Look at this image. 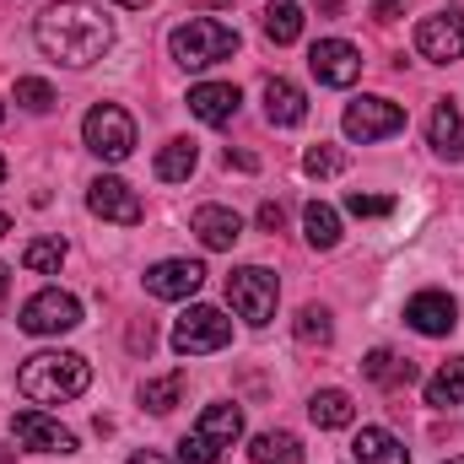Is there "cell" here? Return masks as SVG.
I'll list each match as a JSON object with an SVG mask.
<instances>
[{
  "label": "cell",
  "mask_w": 464,
  "mask_h": 464,
  "mask_svg": "<svg viewBox=\"0 0 464 464\" xmlns=\"http://www.w3.org/2000/svg\"><path fill=\"white\" fill-rule=\"evenodd\" d=\"M33 38H38V49H44L49 60L82 71V65H98V60L109 54L114 22H109L98 5H87V0H54V5L38 11Z\"/></svg>",
  "instance_id": "6da1fadb"
},
{
  "label": "cell",
  "mask_w": 464,
  "mask_h": 464,
  "mask_svg": "<svg viewBox=\"0 0 464 464\" xmlns=\"http://www.w3.org/2000/svg\"><path fill=\"white\" fill-rule=\"evenodd\" d=\"M87 383H92V362L76 351H38L16 367V389L33 405H65V400L87 394Z\"/></svg>",
  "instance_id": "7a4b0ae2"
},
{
  "label": "cell",
  "mask_w": 464,
  "mask_h": 464,
  "mask_svg": "<svg viewBox=\"0 0 464 464\" xmlns=\"http://www.w3.org/2000/svg\"><path fill=\"white\" fill-rule=\"evenodd\" d=\"M168 49L184 71H206V65H222L237 54V27L217 22V16H189L168 33Z\"/></svg>",
  "instance_id": "3957f363"
},
{
  "label": "cell",
  "mask_w": 464,
  "mask_h": 464,
  "mask_svg": "<svg viewBox=\"0 0 464 464\" xmlns=\"http://www.w3.org/2000/svg\"><path fill=\"white\" fill-rule=\"evenodd\" d=\"M237 438H243V411L227 405V400L222 405H206L200 421H195V432L179 443V464H217Z\"/></svg>",
  "instance_id": "277c9868"
},
{
  "label": "cell",
  "mask_w": 464,
  "mask_h": 464,
  "mask_svg": "<svg viewBox=\"0 0 464 464\" xmlns=\"http://www.w3.org/2000/svg\"><path fill=\"white\" fill-rule=\"evenodd\" d=\"M276 297H281V281H276V270H265V265H243V270L227 276L232 314H237L243 324H254V330L276 319Z\"/></svg>",
  "instance_id": "5b68a950"
},
{
  "label": "cell",
  "mask_w": 464,
  "mask_h": 464,
  "mask_svg": "<svg viewBox=\"0 0 464 464\" xmlns=\"http://www.w3.org/2000/svg\"><path fill=\"white\" fill-rule=\"evenodd\" d=\"M82 140H87L92 157H103V162H124V157L135 151V119L124 114L119 103H98L92 114L82 119Z\"/></svg>",
  "instance_id": "8992f818"
},
{
  "label": "cell",
  "mask_w": 464,
  "mask_h": 464,
  "mask_svg": "<svg viewBox=\"0 0 464 464\" xmlns=\"http://www.w3.org/2000/svg\"><path fill=\"white\" fill-rule=\"evenodd\" d=\"M232 341V319L222 308H189L179 324H173V351L179 356H211Z\"/></svg>",
  "instance_id": "52a82bcc"
},
{
  "label": "cell",
  "mask_w": 464,
  "mask_h": 464,
  "mask_svg": "<svg viewBox=\"0 0 464 464\" xmlns=\"http://www.w3.org/2000/svg\"><path fill=\"white\" fill-rule=\"evenodd\" d=\"M16 324H22L27 335H65V330L82 324V303H76L71 292L49 286V292H38V297L22 303V319H16Z\"/></svg>",
  "instance_id": "ba28073f"
},
{
  "label": "cell",
  "mask_w": 464,
  "mask_h": 464,
  "mask_svg": "<svg viewBox=\"0 0 464 464\" xmlns=\"http://www.w3.org/2000/svg\"><path fill=\"white\" fill-rule=\"evenodd\" d=\"M416 54L432 65H454L464 60V16L459 11H438L416 22Z\"/></svg>",
  "instance_id": "9c48e42d"
},
{
  "label": "cell",
  "mask_w": 464,
  "mask_h": 464,
  "mask_svg": "<svg viewBox=\"0 0 464 464\" xmlns=\"http://www.w3.org/2000/svg\"><path fill=\"white\" fill-rule=\"evenodd\" d=\"M341 124H346L351 140L372 146V140H389V135H400V130H405V109H400V103H389V98H356Z\"/></svg>",
  "instance_id": "30bf717a"
},
{
  "label": "cell",
  "mask_w": 464,
  "mask_h": 464,
  "mask_svg": "<svg viewBox=\"0 0 464 464\" xmlns=\"http://www.w3.org/2000/svg\"><path fill=\"white\" fill-rule=\"evenodd\" d=\"M11 438L33 454H76V432H65L54 416L44 411H16L11 416Z\"/></svg>",
  "instance_id": "8fae6325"
},
{
  "label": "cell",
  "mask_w": 464,
  "mask_h": 464,
  "mask_svg": "<svg viewBox=\"0 0 464 464\" xmlns=\"http://www.w3.org/2000/svg\"><path fill=\"white\" fill-rule=\"evenodd\" d=\"M308 71L324 87H351L362 76V54H356V44H346V38H319L308 49Z\"/></svg>",
  "instance_id": "7c38bea8"
},
{
  "label": "cell",
  "mask_w": 464,
  "mask_h": 464,
  "mask_svg": "<svg viewBox=\"0 0 464 464\" xmlns=\"http://www.w3.org/2000/svg\"><path fill=\"white\" fill-rule=\"evenodd\" d=\"M87 206H92V217H103V222H119V227H135V222L146 217L140 195H135L124 179H98V184L87 189Z\"/></svg>",
  "instance_id": "4fadbf2b"
},
{
  "label": "cell",
  "mask_w": 464,
  "mask_h": 464,
  "mask_svg": "<svg viewBox=\"0 0 464 464\" xmlns=\"http://www.w3.org/2000/svg\"><path fill=\"white\" fill-rule=\"evenodd\" d=\"M200 286H206V270H200L195 259H162V265L146 270V292H151V297H168V303H184V297H195Z\"/></svg>",
  "instance_id": "5bb4252c"
},
{
  "label": "cell",
  "mask_w": 464,
  "mask_h": 464,
  "mask_svg": "<svg viewBox=\"0 0 464 464\" xmlns=\"http://www.w3.org/2000/svg\"><path fill=\"white\" fill-rule=\"evenodd\" d=\"M405 324L416 330V335H449L454 324H459V303L449 297V292H416L411 303H405Z\"/></svg>",
  "instance_id": "9a60e30c"
},
{
  "label": "cell",
  "mask_w": 464,
  "mask_h": 464,
  "mask_svg": "<svg viewBox=\"0 0 464 464\" xmlns=\"http://www.w3.org/2000/svg\"><path fill=\"white\" fill-rule=\"evenodd\" d=\"M237 103H243V92L232 82H200V87H189V114L200 119V124H227L237 114Z\"/></svg>",
  "instance_id": "2e32d148"
},
{
  "label": "cell",
  "mask_w": 464,
  "mask_h": 464,
  "mask_svg": "<svg viewBox=\"0 0 464 464\" xmlns=\"http://www.w3.org/2000/svg\"><path fill=\"white\" fill-rule=\"evenodd\" d=\"M265 119H270L276 130L303 124V119H308V98H303V87L286 82V76H270V82H265Z\"/></svg>",
  "instance_id": "e0dca14e"
},
{
  "label": "cell",
  "mask_w": 464,
  "mask_h": 464,
  "mask_svg": "<svg viewBox=\"0 0 464 464\" xmlns=\"http://www.w3.org/2000/svg\"><path fill=\"white\" fill-rule=\"evenodd\" d=\"M427 140H432V151L438 157H449V162H464V114L459 103H438L432 109V124H427Z\"/></svg>",
  "instance_id": "ac0fdd59"
},
{
  "label": "cell",
  "mask_w": 464,
  "mask_h": 464,
  "mask_svg": "<svg viewBox=\"0 0 464 464\" xmlns=\"http://www.w3.org/2000/svg\"><path fill=\"white\" fill-rule=\"evenodd\" d=\"M189 227H195V237H200L206 248H232V243L243 237V222H237V211H227V206H200V211L189 217Z\"/></svg>",
  "instance_id": "d6986e66"
},
{
  "label": "cell",
  "mask_w": 464,
  "mask_h": 464,
  "mask_svg": "<svg viewBox=\"0 0 464 464\" xmlns=\"http://www.w3.org/2000/svg\"><path fill=\"white\" fill-rule=\"evenodd\" d=\"M351 454H356V464H411V449L383 427H362L351 438Z\"/></svg>",
  "instance_id": "ffe728a7"
},
{
  "label": "cell",
  "mask_w": 464,
  "mask_h": 464,
  "mask_svg": "<svg viewBox=\"0 0 464 464\" xmlns=\"http://www.w3.org/2000/svg\"><path fill=\"white\" fill-rule=\"evenodd\" d=\"M362 372L378 383V389H405V383H416V362L411 356H394V351H367L362 356Z\"/></svg>",
  "instance_id": "44dd1931"
},
{
  "label": "cell",
  "mask_w": 464,
  "mask_h": 464,
  "mask_svg": "<svg viewBox=\"0 0 464 464\" xmlns=\"http://www.w3.org/2000/svg\"><path fill=\"white\" fill-rule=\"evenodd\" d=\"M308 416H314V427H324V432H341L356 421V405H351L346 389H319L314 400H308Z\"/></svg>",
  "instance_id": "7402d4cb"
},
{
  "label": "cell",
  "mask_w": 464,
  "mask_h": 464,
  "mask_svg": "<svg viewBox=\"0 0 464 464\" xmlns=\"http://www.w3.org/2000/svg\"><path fill=\"white\" fill-rule=\"evenodd\" d=\"M464 400V356H449L432 378H427V405L432 411H454Z\"/></svg>",
  "instance_id": "603a6c76"
},
{
  "label": "cell",
  "mask_w": 464,
  "mask_h": 464,
  "mask_svg": "<svg viewBox=\"0 0 464 464\" xmlns=\"http://www.w3.org/2000/svg\"><path fill=\"white\" fill-rule=\"evenodd\" d=\"M303 232H308V243H314L319 254H330V248L341 243V217H335V206L308 200V206H303Z\"/></svg>",
  "instance_id": "cb8c5ba5"
},
{
  "label": "cell",
  "mask_w": 464,
  "mask_h": 464,
  "mask_svg": "<svg viewBox=\"0 0 464 464\" xmlns=\"http://www.w3.org/2000/svg\"><path fill=\"white\" fill-rule=\"evenodd\" d=\"M265 33H270V44H297L303 38V5L297 0H265Z\"/></svg>",
  "instance_id": "d4e9b609"
},
{
  "label": "cell",
  "mask_w": 464,
  "mask_h": 464,
  "mask_svg": "<svg viewBox=\"0 0 464 464\" xmlns=\"http://www.w3.org/2000/svg\"><path fill=\"white\" fill-rule=\"evenodd\" d=\"M248 459L254 464H303V443L292 432H259L248 443Z\"/></svg>",
  "instance_id": "484cf974"
},
{
  "label": "cell",
  "mask_w": 464,
  "mask_h": 464,
  "mask_svg": "<svg viewBox=\"0 0 464 464\" xmlns=\"http://www.w3.org/2000/svg\"><path fill=\"white\" fill-rule=\"evenodd\" d=\"M195 162H200L195 140H168V146L157 151V179H162V184H184V179L195 173Z\"/></svg>",
  "instance_id": "4316f807"
},
{
  "label": "cell",
  "mask_w": 464,
  "mask_h": 464,
  "mask_svg": "<svg viewBox=\"0 0 464 464\" xmlns=\"http://www.w3.org/2000/svg\"><path fill=\"white\" fill-rule=\"evenodd\" d=\"M22 265H27L33 276H60V265H65V243H60V237H33V243L22 248Z\"/></svg>",
  "instance_id": "83f0119b"
},
{
  "label": "cell",
  "mask_w": 464,
  "mask_h": 464,
  "mask_svg": "<svg viewBox=\"0 0 464 464\" xmlns=\"http://www.w3.org/2000/svg\"><path fill=\"white\" fill-rule=\"evenodd\" d=\"M184 400V372H168V378H151L146 389H140V405L151 411V416H168L173 405Z\"/></svg>",
  "instance_id": "f1b7e54d"
},
{
  "label": "cell",
  "mask_w": 464,
  "mask_h": 464,
  "mask_svg": "<svg viewBox=\"0 0 464 464\" xmlns=\"http://www.w3.org/2000/svg\"><path fill=\"white\" fill-rule=\"evenodd\" d=\"M330 335H335V324H330V308L308 303V308L297 314V341H303V346H330Z\"/></svg>",
  "instance_id": "f546056e"
},
{
  "label": "cell",
  "mask_w": 464,
  "mask_h": 464,
  "mask_svg": "<svg viewBox=\"0 0 464 464\" xmlns=\"http://www.w3.org/2000/svg\"><path fill=\"white\" fill-rule=\"evenodd\" d=\"M16 103H22L27 114H49L60 98H54V87H49V82H38V76H22V82H16Z\"/></svg>",
  "instance_id": "4dcf8cb0"
},
{
  "label": "cell",
  "mask_w": 464,
  "mask_h": 464,
  "mask_svg": "<svg viewBox=\"0 0 464 464\" xmlns=\"http://www.w3.org/2000/svg\"><path fill=\"white\" fill-rule=\"evenodd\" d=\"M346 168V151H335V146H308L303 151V173L308 179H335Z\"/></svg>",
  "instance_id": "1f68e13d"
},
{
  "label": "cell",
  "mask_w": 464,
  "mask_h": 464,
  "mask_svg": "<svg viewBox=\"0 0 464 464\" xmlns=\"http://www.w3.org/2000/svg\"><path fill=\"white\" fill-rule=\"evenodd\" d=\"M346 211L351 217H389V211H394V195H362V189H351Z\"/></svg>",
  "instance_id": "d6a6232c"
},
{
  "label": "cell",
  "mask_w": 464,
  "mask_h": 464,
  "mask_svg": "<svg viewBox=\"0 0 464 464\" xmlns=\"http://www.w3.org/2000/svg\"><path fill=\"white\" fill-rule=\"evenodd\" d=\"M281 222H286L281 206H259V232H281Z\"/></svg>",
  "instance_id": "836d02e7"
},
{
  "label": "cell",
  "mask_w": 464,
  "mask_h": 464,
  "mask_svg": "<svg viewBox=\"0 0 464 464\" xmlns=\"http://www.w3.org/2000/svg\"><path fill=\"white\" fill-rule=\"evenodd\" d=\"M227 168H243V173H254V168H259V157H254V151H232V146H227Z\"/></svg>",
  "instance_id": "e575fe53"
},
{
  "label": "cell",
  "mask_w": 464,
  "mask_h": 464,
  "mask_svg": "<svg viewBox=\"0 0 464 464\" xmlns=\"http://www.w3.org/2000/svg\"><path fill=\"white\" fill-rule=\"evenodd\" d=\"M151 341H157L151 324H135V330H130V351H151Z\"/></svg>",
  "instance_id": "d590c367"
},
{
  "label": "cell",
  "mask_w": 464,
  "mask_h": 464,
  "mask_svg": "<svg viewBox=\"0 0 464 464\" xmlns=\"http://www.w3.org/2000/svg\"><path fill=\"white\" fill-rule=\"evenodd\" d=\"M367 5H372V16H394V11H400L405 0H367Z\"/></svg>",
  "instance_id": "8d00e7d4"
},
{
  "label": "cell",
  "mask_w": 464,
  "mask_h": 464,
  "mask_svg": "<svg viewBox=\"0 0 464 464\" xmlns=\"http://www.w3.org/2000/svg\"><path fill=\"white\" fill-rule=\"evenodd\" d=\"M130 464H173V459H168V454H157V449H140Z\"/></svg>",
  "instance_id": "74e56055"
},
{
  "label": "cell",
  "mask_w": 464,
  "mask_h": 464,
  "mask_svg": "<svg viewBox=\"0 0 464 464\" xmlns=\"http://www.w3.org/2000/svg\"><path fill=\"white\" fill-rule=\"evenodd\" d=\"M5 292H11V270L0 265V297H5Z\"/></svg>",
  "instance_id": "f35d334b"
},
{
  "label": "cell",
  "mask_w": 464,
  "mask_h": 464,
  "mask_svg": "<svg viewBox=\"0 0 464 464\" xmlns=\"http://www.w3.org/2000/svg\"><path fill=\"white\" fill-rule=\"evenodd\" d=\"M114 5H130V11H146L151 0H114Z\"/></svg>",
  "instance_id": "ab89813d"
},
{
  "label": "cell",
  "mask_w": 464,
  "mask_h": 464,
  "mask_svg": "<svg viewBox=\"0 0 464 464\" xmlns=\"http://www.w3.org/2000/svg\"><path fill=\"white\" fill-rule=\"evenodd\" d=\"M5 232H11V217H5V211H0V237H5Z\"/></svg>",
  "instance_id": "60d3db41"
},
{
  "label": "cell",
  "mask_w": 464,
  "mask_h": 464,
  "mask_svg": "<svg viewBox=\"0 0 464 464\" xmlns=\"http://www.w3.org/2000/svg\"><path fill=\"white\" fill-rule=\"evenodd\" d=\"M0 464H16V454H11V449H0Z\"/></svg>",
  "instance_id": "b9f144b4"
},
{
  "label": "cell",
  "mask_w": 464,
  "mask_h": 464,
  "mask_svg": "<svg viewBox=\"0 0 464 464\" xmlns=\"http://www.w3.org/2000/svg\"><path fill=\"white\" fill-rule=\"evenodd\" d=\"M0 184H5V157H0Z\"/></svg>",
  "instance_id": "7bdbcfd3"
},
{
  "label": "cell",
  "mask_w": 464,
  "mask_h": 464,
  "mask_svg": "<svg viewBox=\"0 0 464 464\" xmlns=\"http://www.w3.org/2000/svg\"><path fill=\"white\" fill-rule=\"evenodd\" d=\"M449 464H464V454H459V459H449Z\"/></svg>",
  "instance_id": "ee69618b"
},
{
  "label": "cell",
  "mask_w": 464,
  "mask_h": 464,
  "mask_svg": "<svg viewBox=\"0 0 464 464\" xmlns=\"http://www.w3.org/2000/svg\"><path fill=\"white\" fill-rule=\"evenodd\" d=\"M206 5H222V0H206Z\"/></svg>",
  "instance_id": "f6af8a7d"
},
{
  "label": "cell",
  "mask_w": 464,
  "mask_h": 464,
  "mask_svg": "<svg viewBox=\"0 0 464 464\" xmlns=\"http://www.w3.org/2000/svg\"><path fill=\"white\" fill-rule=\"evenodd\" d=\"M0 119H5V109H0Z\"/></svg>",
  "instance_id": "bcb514c9"
}]
</instances>
